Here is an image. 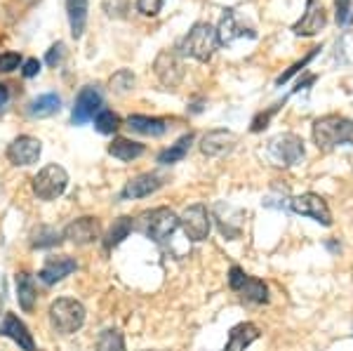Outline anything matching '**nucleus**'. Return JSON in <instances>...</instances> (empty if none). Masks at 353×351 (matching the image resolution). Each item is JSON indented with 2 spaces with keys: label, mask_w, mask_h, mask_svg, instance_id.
Here are the masks:
<instances>
[{
  "label": "nucleus",
  "mask_w": 353,
  "mask_h": 351,
  "mask_svg": "<svg viewBox=\"0 0 353 351\" xmlns=\"http://www.w3.org/2000/svg\"><path fill=\"white\" fill-rule=\"evenodd\" d=\"M66 14L71 36L78 41V38H83L85 26H88V0H66Z\"/></svg>",
  "instance_id": "nucleus-20"
},
{
  "label": "nucleus",
  "mask_w": 353,
  "mask_h": 351,
  "mask_svg": "<svg viewBox=\"0 0 353 351\" xmlns=\"http://www.w3.org/2000/svg\"><path fill=\"white\" fill-rule=\"evenodd\" d=\"M318 52H321V48H313L311 50V52L309 54H306L304 57V59H301V61H297V64H292V66H290V69L285 71V73H281V76H278V81H276V85H283V83H288L290 81V78H292L294 76V73H299L301 69H304V66L306 64H309V61L313 59V57H316Z\"/></svg>",
  "instance_id": "nucleus-32"
},
{
  "label": "nucleus",
  "mask_w": 353,
  "mask_h": 351,
  "mask_svg": "<svg viewBox=\"0 0 353 351\" xmlns=\"http://www.w3.org/2000/svg\"><path fill=\"white\" fill-rule=\"evenodd\" d=\"M97 351H125V337L121 330L109 328L97 339Z\"/></svg>",
  "instance_id": "nucleus-31"
},
{
  "label": "nucleus",
  "mask_w": 353,
  "mask_h": 351,
  "mask_svg": "<svg viewBox=\"0 0 353 351\" xmlns=\"http://www.w3.org/2000/svg\"><path fill=\"white\" fill-rule=\"evenodd\" d=\"M61 59H64V43H54L52 48L48 50L45 61H48L50 66H57V64H61Z\"/></svg>",
  "instance_id": "nucleus-36"
},
{
  "label": "nucleus",
  "mask_w": 353,
  "mask_h": 351,
  "mask_svg": "<svg viewBox=\"0 0 353 351\" xmlns=\"http://www.w3.org/2000/svg\"><path fill=\"white\" fill-rule=\"evenodd\" d=\"M121 126H123L121 116H118V113H113V111H109V109H101L94 116V128H97V132H101V134L118 132V128H121Z\"/></svg>",
  "instance_id": "nucleus-30"
},
{
  "label": "nucleus",
  "mask_w": 353,
  "mask_h": 351,
  "mask_svg": "<svg viewBox=\"0 0 353 351\" xmlns=\"http://www.w3.org/2000/svg\"><path fill=\"white\" fill-rule=\"evenodd\" d=\"M153 73L161 81L165 88H176L184 81V64H181V57L174 50H163L161 54L153 61Z\"/></svg>",
  "instance_id": "nucleus-8"
},
{
  "label": "nucleus",
  "mask_w": 353,
  "mask_h": 351,
  "mask_svg": "<svg viewBox=\"0 0 353 351\" xmlns=\"http://www.w3.org/2000/svg\"><path fill=\"white\" fill-rule=\"evenodd\" d=\"M144 151H146L144 144H139V141H134V139H128V137H116L109 144V154L123 163L137 161L139 156H144Z\"/></svg>",
  "instance_id": "nucleus-21"
},
{
  "label": "nucleus",
  "mask_w": 353,
  "mask_h": 351,
  "mask_svg": "<svg viewBox=\"0 0 353 351\" xmlns=\"http://www.w3.org/2000/svg\"><path fill=\"white\" fill-rule=\"evenodd\" d=\"M59 106H61L59 94H54V92L41 94V97H38V99L31 104V116H36V118H48V116H54V113L59 111Z\"/></svg>",
  "instance_id": "nucleus-27"
},
{
  "label": "nucleus",
  "mask_w": 353,
  "mask_h": 351,
  "mask_svg": "<svg viewBox=\"0 0 353 351\" xmlns=\"http://www.w3.org/2000/svg\"><path fill=\"white\" fill-rule=\"evenodd\" d=\"M78 269V262L73 257H68V254H59V257H48V262H45V267L41 269V281L45 285H52V283H59L64 281L68 274H73V271Z\"/></svg>",
  "instance_id": "nucleus-17"
},
{
  "label": "nucleus",
  "mask_w": 353,
  "mask_h": 351,
  "mask_svg": "<svg viewBox=\"0 0 353 351\" xmlns=\"http://www.w3.org/2000/svg\"><path fill=\"white\" fill-rule=\"evenodd\" d=\"M0 335L8 337V339H12V342L21 351H36V342H33V335L28 332V328H26L24 321H19V316L5 314L3 323H0Z\"/></svg>",
  "instance_id": "nucleus-14"
},
{
  "label": "nucleus",
  "mask_w": 353,
  "mask_h": 351,
  "mask_svg": "<svg viewBox=\"0 0 353 351\" xmlns=\"http://www.w3.org/2000/svg\"><path fill=\"white\" fill-rule=\"evenodd\" d=\"M101 92L94 88V85H88L78 92L76 104H73V113H71V121L73 126H85L88 121H92L97 113L101 111Z\"/></svg>",
  "instance_id": "nucleus-10"
},
{
  "label": "nucleus",
  "mask_w": 353,
  "mask_h": 351,
  "mask_svg": "<svg viewBox=\"0 0 353 351\" xmlns=\"http://www.w3.org/2000/svg\"><path fill=\"white\" fill-rule=\"evenodd\" d=\"M134 85H137V78H134V73L130 71V69H118V71L111 76V81H109L111 92H116V94H128V92H132Z\"/></svg>",
  "instance_id": "nucleus-29"
},
{
  "label": "nucleus",
  "mask_w": 353,
  "mask_h": 351,
  "mask_svg": "<svg viewBox=\"0 0 353 351\" xmlns=\"http://www.w3.org/2000/svg\"><path fill=\"white\" fill-rule=\"evenodd\" d=\"M176 226H179V217H176L170 208H153V210H146V212H141L134 222L137 231H141L146 239H151L156 243H163L165 239H170L176 231Z\"/></svg>",
  "instance_id": "nucleus-3"
},
{
  "label": "nucleus",
  "mask_w": 353,
  "mask_h": 351,
  "mask_svg": "<svg viewBox=\"0 0 353 351\" xmlns=\"http://www.w3.org/2000/svg\"><path fill=\"white\" fill-rule=\"evenodd\" d=\"M41 151H43V144L38 141L36 137H28V134H21L17 137L12 144L8 146V158L12 166H33L38 163L41 158Z\"/></svg>",
  "instance_id": "nucleus-11"
},
{
  "label": "nucleus",
  "mask_w": 353,
  "mask_h": 351,
  "mask_svg": "<svg viewBox=\"0 0 353 351\" xmlns=\"http://www.w3.org/2000/svg\"><path fill=\"white\" fill-rule=\"evenodd\" d=\"M165 184V177L158 172H144L137 174V177L130 179L128 184L123 186L121 191V201H134V198H146L151 194H156L158 189Z\"/></svg>",
  "instance_id": "nucleus-12"
},
{
  "label": "nucleus",
  "mask_w": 353,
  "mask_h": 351,
  "mask_svg": "<svg viewBox=\"0 0 353 351\" xmlns=\"http://www.w3.org/2000/svg\"><path fill=\"white\" fill-rule=\"evenodd\" d=\"M191 144H193V132L179 137L172 146H170V149L161 151V154H158V163H161V166H172V163L184 161L186 154H189V149H191Z\"/></svg>",
  "instance_id": "nucleus-23"
},
{
  "label": "nucleus",
  "mask_w": 353,
  "mask_h": 351,
  "mask_svg": "<svg viewBox=\"0 0 353 351\" xmlns=\"http://www.w3.org/2000/svg\"><path fill=\"white\" fill-rule=\"evenodd\" d=\"M281 106H283V104H276V106H271V109L266 111V113H259V116L252 121V132H261V130L266 128V123L271 121V116H273V113H276L278 109H281Z\"/></svg>",
  "instance_id": "nucleus-35"
},
{
  "label": "nucleus",
  "mask_w": 353,
  "mask_h": 351,
  "mask_svg": "<svg viewBox=\"0 0 353 351\" xmlns=\"http://www.w3.org/2000/svg\"><path fill=\"white\" fill-rule=\"evenodd\" d=\"M238 36H245V28L238 24L236 12H233V10H229V12L224 14V19H221L219 28H217L219 45H231Z\"/></svg>",
  "instance_id": "nucleus-25"
},
{
  "label": "nucleus",
  "mask_w": 353,
  "mask_h": 351,
  "mask_svg": "<svg viewBox=\"0 0 353 351\" xmlns=\"http://www.w3.org/2000/svg\"><path fill=\"white\" fill-rule=\"evenodd\" d=\"M17 299H19V307L24 311H33L36 309L38 302V290H36V283H33L31 276L26 271L17 274Z\"/></svg>",
  "instance_id": "nucleus-22"
},
{
  "label": "nucleus",
  "mask_w": 353,
  "mask_h": 351,
  "mask_svg": "<svg viewBox=\"0 0 353 351\" xmlns=\"http://www.w3.org/2000/svg\"><path fill=\"white\" fill-rule=\"evenodd\" d=\"M219 48L217 28L208 21H198L193 28L184 36V41L179 43V52L186 57H193L196 61H210Z\"/></svg>",
  "instance_id": "nucleus-2"
},
{
  "label": "nucleus",
  "mask_w": 353,
  "mask_h": 351,
  "mask_svg": "<svg viewBox=\"0 0 353 351\" xmlns=\"http://www.w3.org/2000/svg\"><path fill=\"white\" fill-rule=\"evenodd\" d=\"M61 241V234L54 226L41 224L31 231V248H52Z\"/></svg>",
  "instance_id": "nucleus-28"
},
{
  "label": "nucleus",
  "mask_w": 353,
  "mask_h": 351,
  "mask_svg": "<svg viewBox=\"0 0 353 351\" xmlns=\"http://www.w3.org/2000/svg\"><path fill=\"white\" fill-rule=\"evenodd\" d=\"M165 0H137V10H139L144 17H156L161 12Z\"/></svg>",
  "instance_id": "nucleus-34"
},
{
  "label": "nucleus",
  "mask_w": 353,
  "mask_h": 351,
  "mask_svg": "<svg viewBox=\"0 0 353 351\" xmlns=\"http://www.w3.org/2000/svg\"><path fill=\"white\" fill-rule=\"evenodd\" d=\"M349 19V0H337V21L344 24Z\"/></svg>",
  "instance_id": "nucleus-39"
},
{
  "label": "nucleus",
  "mask_w": 353,
  "mask_h": 351,
  "mask_svg": "<svg viewBox=\"0 0 353 351\" xmlns=\"http://www.w3.org/2000/svg\"><path fill=\"white\" fill-rule=\"evenodd\" d=\"M8 99H10V90H8V85L0 83V109H3V106L8 104Z\"/></svg>",
  "instance_id": "nucleus-40"
},
{
  "label": "nucleus",
  "mask_w": 353,
  "mask_h": 351,
  "mask_svg": "<svg viewBox=\"0 0 353 351\" xmlns=\"http://www.w3.org/2000/svg\"><path fill=\"white\" fill-rule=\"evenodd\" d=\"M99 234H101V226L94 217L73 219V222L64 229V239L76 243V245H88V243L99 239Z\"/></svg>",
  "instance_id": "nucleus-16"
},
{
  "label": "nucleus",
  "mask_w": 353,
  "mask_h": 351,
  "mask_svg": "<svg viewBox=\"0 0 353 351\" xmlns=\"http://www.w3.org/2000/svg\"><path fill=\"white\" fill-rule=\"evenodd\" d=\"M236 141L238 139L231 130H210V132L201 139V151L208 158H219V156L233 151Z\"/></svg>",
  "instance_id": "nucleus-15"
},
{
  "label": "nucleus",
  "mask_w": 353,
  "mask_h": 351,
  "mask_svg": "<svg viewBox=\"0 0 353 351\" xmlns=\"http://www.w3.org/2000/svg\"><path fill=\"white\" fill-rule=\"evenodd\" d=\"M245 279H248V274H245L241 267H231V271H229V285L233 288V290H236V292L241 290Z\"/></svg>",
  "instance_id": "nucleus-37"
},
{
  "label": "nucleus",
  "mask_w": 353,
  "mask_h": 351,
  "mask_svg": "<svg viewBox=\"0 0 353 351\" xmlns=\"http://www.w3.org/2000/svg\"><path fill=\"white\" fill-rule=\"evenodd\" d=\"M68 186V174L61 166H45L41 172L33 177V194H36L41 201H54L66 191Z\"/></svg>",
  "instance_id": "nucleus-6"
},
{
  "label": "nucleus",
  "mask_w": 353,
  "mask_h": 351,
  "mask_svg": "<svg viewBox=\"0 0 353 351\" xmlns=\"http://www.w3.org/2000/svg\"><path fill=\"white\" fill-rule=\"evenodd\" d=\"M38 71H41V61H38V59H26V61H24V69H21V73H24V78L38 76Z\"/></svg>",
  "instance_id": "nucleus-38"
},
{
  "label": "nucleus",
  "mask_w": 353,
  "mask_h": 351,
  "mask_svg": "<svg viewBox=\"0 0 353 351\" xmlns=\"http://www.w3.org/2000/svg\"><path fill=\"white\" fill-rule=\"evenodd\" d=\"M125 128L130 132L144 134V137H161V134L168 132V121L165 118H156V116H141V113H134L125 121Z\"/></svg>",
  "instance_id": "nucleus-18"
},
{
  "label": "nucleus",
  "mask_w": 353,
  "mask_h": 351,
  "mask_svg": "<svg viewBox=\"0 0 353 351\" xmlns=\"http://www.w3.org/2000/svg\"><path fill=\"white\" fill-rule=\"evenodd\" d=\"M327 24V12L318 0H306V12L301 14V19L292 26V31L297 36H316L321 33Z\"/></svg>",
  "instance_id": "nucleus-13"
},
{
  "label": "nucleus",
  "mask_w": 353,
  "mask_h": 351,
  "mask_svg": "<svg viewBox=\"0 0 353 351\" xmlns=\"http://www.w3.org/2000/svg\"><path fill=\"white\" fill-rule=\"evenodd\" d=\"M259 339V328L254 323H238L231 328L229 332V342H226L224 351H245L250 344Z\"/></svg>",
  "instance_id": "nucleus-19"
},
{
  "label": "nucleus",
  "mask_w": 353,
  "mask_h": 351,
  "mask_svg": "<svg viewBox=\"0 0 353 351\" xmlns=\"http://www.w3.org/2000/svg\"><path fill=\"white\" fill-rule=\"evenodd\" d=\"M85 323V307L81 302L71 297H59L50 307V325L54 328L59 335H71V332L81 330Z\"/></svg>",
  "instance_id": "nucleus-4"
},
{
  "label": "nucleus",
  "mask_w": 353,
  "mask_h": 351,
  "mask_svg": "<svg viewBox=\"0 0 353 351\" xmlns=\"http://www.w3.org/2000/svg\"><path fill=\"white\" fill-rule=\"evenodd\" d=\"M179 224L184 226L186 239L201 243L210 236V229H212V219H210V212L203 203H196V205H189L184 210V214L179 217Z\"/></svg>",
  "instance_id": "nucleus-7"
},
{
  "label": "nucleus",
  "mask_w": 353,
  "mask_h": 351,
  "mask_svg": "<svg viewBox=\"0 0 353 351\" xmlns=\"http://www.w3.org/2000/svg\"><path fill=\"white\" fill-rule=\"evenodd\" d=\"M266 156L278 168H292L304 161V141L292 132H283L273 137L266 146Z\"/></svg>",
  "instance_id": "nucleus-5"
},
{
  "label": "nucleus",
  "mask_w": 353,
  "mask_h": 351,
  "mask_svg": "<svg viewBox=\"0 0 353 351\" xmlns=\"http://www.w3.org/2000/svg\"><path fill=\"white\" fill-rule=\"evenodd\" d=\"M290 208L297 214H301V217H311L313 222L323 226H332V212H330L325 198H321L318 194H301L297 198H292Z\"/></svg>",
  "instance_id": "nucleus-9"
},
{
  "label": "nucleus",
  "mask_w": 353,
  "mask_h": 351,
  "mask_svg": "<svg viewBox=\"0 0 353 351\" xmlns=\"http://www.w3.org/2000/svg\"><path fill=\"white\" fill-rule=\"evenodd\" d=\"M132 229H134L132 217H118L116 222H113L111 229H109V234H106L104 245H106V248H116V245H121V243L130 236V231H132Z\"/></svg>",
  "instance_id": "nucleus-26"
},
{
  "label": "nucleus",
  "mask_w": 353,
  "mask_h": 351,
  "mask_svg": "<svg viewBox=\"0 0 353 351\" xmlns=\"http://www.w3.org/2000/svg\"><path fill=\"white\" fill-rule=\"evenodd\" d=\"M313 144L321 151H334L341 144L353 146V121L337 113L318 118L313 123Z\"/></svg>",
  "instance_id": "nucleus-1"
},
{
  "label": "nucleus",
  "mask_w": 353,
  "mask_h": 351,
  "mask_svg": "<svg viewBox=\"0 0 353 351\" xmlns=\"http://www.w3.org/2000/svg\"><path fill=\"white\" fill-rule=\"evenodd\" d=\"M238 292H241V297L250 304H266L269 302V288H266L264 281L254 279V276H248L243 283V288Z\"/></svg>",
  "instance_id": "nucleus-24"
},
{
  "label": "nucleus",
  "mask_w": 353,
  "mask_h": 351,
  "mask_svg": "<svg viewBox=\"0 0 353 351\" xmlns=\"http://www.w3.org/2000/svg\"><path fill=\"white\" fill-rule=\"evenodd\" d=\"M21 54L19 52H0V73H12L19 69Z\"/></svg>",
  "instance_id": "nucleus-33"
}]
</instances>
